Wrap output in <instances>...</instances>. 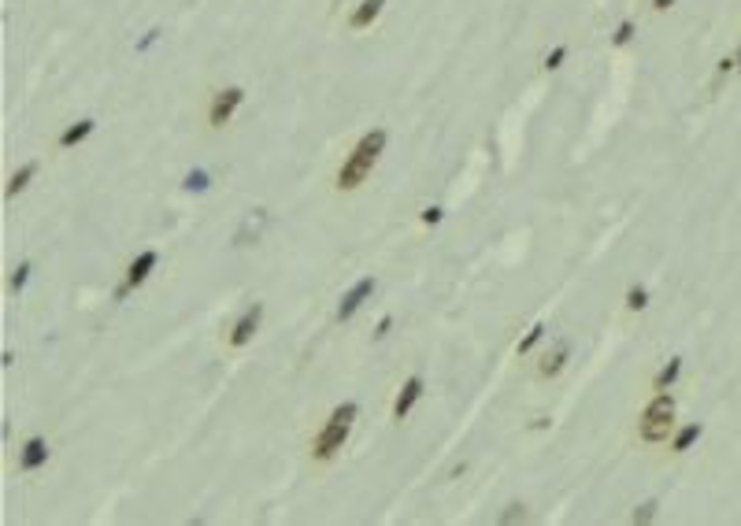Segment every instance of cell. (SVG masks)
<instances>
[{
    "label": "cell",
    "instance_id": "21",
    "mask_svg": "<svg viewBox=\"0 0 741 526\" xmlns=\"http://www.w3.org/2000/svg\"><path fill=\"white\" fill-rule=\"evenodd\" d=\"M564 60H567V45H556L549 56H545V71H556V67H564Z\"/></svg>",
    "mask_w": 741,
    "mask_h": 526
},
{
    "label": "cell",
    "instance_id": "4",
    "mask_svg": "<svg viewBox=\"0 0 741 526\" xmlns=\"http://www.w3.org/2000/svg\"><path fill=\"white\" fill-rule=\"evenodd\" d=\"M241 100H245V89L241 86L219 89V93L212 97V108H208V123H212V126H226L233 119V112L241 108Z\"/></svg>",
    "mask_w": 741,
    "mask_h": 526
},
{
    "label": "cell",
    "instance_id": "9",
    "mask_svg": "<svg viewBox=\"0 0 741 526\" xmlns=\"http://www.w3.org/2000/svg\"><path fill=\"white\" fill-rule=\"evenodd\" d=\"M156 263H160V256H156V248H145L134 263H130V271H126V285H141L149 278V274L156 271Z\"/></svg>",
    "mask_w": 741,
    "mask_h": 526
},
{
    "label": "cell",
    "instance_id": "5",
    "mask_svg": "<svg viewBox=\"0 0 741 526\" xmlns=\"http://www.w3.org/2000/svg\"><path fill=\"white\" fill-rule=\"evenodd\" d=\"M371 293H374V278H360L348 293L341 297V304H337V319H353V315L363 308V300H371Z\"/></svg>",
    "mask_w": 741,
    "mask_h": 526
},
{
    "label": "cell",
    "instance_id": "7",
    "mask_svg": "<svg viewBox=\"0 0 741 526\" xmlns=\"http://www.w3.org/2000/svg\"><path fill=\"white\" fill-rule=\"evenodd\" d=\"M423 397V378L419 375H412L405 386H400V393H397V400H393V419L400 423V419H405L412 407H415V400Z\"/></svg>",
    "mask_w": 741,
    "mask_h": 526
},
{
    "label": "cell",
    "instance_id": "18",
    "mask_svg": "<svg viewBox=\"0 0 741 526\" xmlns=\"http://www.w3.org/2000/svg\"><path fill=\"white\" fill-rule=\"evenodd\" d=\"M182 186H186L189 193H193V189L200 193V189H208V186H212V182H208V170H189V175H186V182H182Z\"/></svg>",
    "mask_w": 741,
    "mask_h": 526
},
{
    "label": "cell",
    "instance_id": "1",
    "mask_svg": "<svg viewBox=\"0 0 741 526\" xmlns=\"http://www.w3.org/2000/svg\"><path fill=\"white\" fill-rule=\"evenodd\" d=\"M382 149H386V130H371V134H363L356 141V149L348 152V160L341 163V170H337V189H356V186H363V182L371 178L374 163H379Z\"/></svg>",
    "mask_w": 741,
    "mask_h": 526
},
{
    "label": "cell",
    "instance_id": "2",
    "mask_svg": "<svg viewBox=\"0 0 741 526\" xmlns=\"http://www.w3.org/2000/svg\"><path fill=\"white\" fill-rule=\"evenodd\" d=\"M356 415H360V404H356V400H345V404H337L334 412H330L327 426L319 430L315 445H311V456H315L319 464H327V459H334V456H337V449L345 445L348 426H353V419H356Z\"/></svg>",
    "mask_w": 741,
    "mask_h": 526
},
{
    "label": "cell",
    "instance_id": "19",
    "mask_svg": "<svg viewBox=\"0 0 741 526\" xmlns=\"http://www.w3.org/2000/svg\"><path fill=\"white\" fill-rule=\"evenodd\" d=\"M645 304H648V293H645V289H641V285H634V289H627V308H630V311H641Z\"/></svg>",
    "mask_w": 741,
    "mask_h": 526
},
{
    "label": "cell",
    "instance_id": "6",
    "mask_svg": "<svg viewBox=\"0 0 741 526\" xmlns=\"http://www.w3.org/2000/svg\"><path fill=\"white\" fill-rule=\"evenodd\" d=\"M259 315H264V308H259V304H252V308L245 311L238 323H233V330H230V345H233V349H245V345H249V341H252L256 326H259Z\"/></svg>",
    "mask_w": 741,
    "mask_h": 526
},
{
    "label": "cell",
    "instance_id": "14",
    "mask_svg": "<svg viewBox=\"0 0 741 526\" xmlns=\"http://www.w3.org/2000/svg\"><path fill=\"white\" fill-rule=\"evenodd\" d=\"M34 175H37V163H22V167L15 170V175H11V178H8V189H4V193H8V196H15V193H22L26 186H30V178H34Z\"/></svg>",
    "mask_w": 741,
    "mask_h": 526
},
{
    "label": "cell",
    "instance_id": "23",
    "mask_svg": "<svg viewBox=\"0 0 741 526\" xmlns=\"http://www.w3.org/2000/svg\"><path fill=\"white\" fill-rule=\"evenodd\" d=\"M653 515H656V504L648 501V504H641V511H634V522H648Z\"/></svg>",
    "mask_w": 741,
    "mask_h": 526
},
{
    "label": "cell",
    "instance_id": "3",
    "mask_svg": "<svg viewBox=\"0 0 741 526\" xmlns=\"http://www.w3.org/2000/svg\"><path fill=\"white\" fill-rule=\"evenodd\" d=\"M671 426H674V397L667 389H656V397L641 412V441H648V445L667 441Z\"/></svg>",
    "mask_w": 741,
    "mask_h": 526
},
{
    "label": "cell",
    "instance_id": "28",
    "mask_svg": "<svg viewBox=\"0 0 741 526\" xmlns=\"http://www.w3.org/2000/svg\"><path fill=\"white\" fill-rule=\"evenodd\" d=\"M737 67H741V48H737Z\"/></svg>",
    "mask_w": 741,
    "mask_h": 526
},
{
    "label": "cell",
    "instance_id": "22",
    "mask_svg": "<svg viewBox=\"0 0 741 526\" xmlns=\"http://www.w3.org/2000/svg\"><path fill=\"white\" fill-rule=\"evenodd\" d=\"M30 271H34L30 263H19V267H15V274H11V289H15V293H19V289L26 285V278H30Z\"/></svg>",
    "mask_w": 741,
    "mask_h": 526
},
{
    "label": "cell",
    "instance_id": "12",
    "mask_svg": "<svg viewBox=\"0 0 741 526\" xmlns=\"http://www.w3.org/2000/svg\"><path fill=\"white\" fill-rule=\"evenodd\" d=\"M93 130H97L93 119H78L74 126H67V130L60 134V149H74V144H82L89 134H93Z\"/></svg>",
    "mask_w": 741,
    "mask_h": 526
},
{
    "label": "cell",
    "instance_id": "15",
    "mask_svg": "<svg viewBox=\"0 0 741 526\" xmlns=\"http://www.w3.org/2000/svg\"><path fill=\"white\" fill-rule=\"evenodd\" d=\"M700 438V423H686L679 433H674V441H671V449L674 452H686V449H693V441Z\"/></svg>",
    "mask_w": 741,
    "mask_h": 526
},
{
    "label": "cell",
    "instance_id": "13",
    "mask_svg": "<svg viewBox=\"0 0 741 526\" xmlns=\"http://www.w3.org/2000/svg\"><path fill=\"white\" fill-rule=\"evenodd\" d=\"M264 222H267V212H256L245 219V227L238 230V238H233V245H256V238H259V230H264Z\"/></svg>",
    "mask_w": 741,
    "mask_h": 526
},
{
    "label": "cell",
    "instance_id": "20",
    "mask_svg": "<svg viewBox=\"0 0 741 526\" xmlns=\"http://www.w3.org/2000/svg\"><path fill=\"white\" fill-rule=\"evenodd\" d=\"M630 37H634V22H630V19H623V22L616 26V34H612V45H616V48H623V45L630 41Z\"/></svg>",
    "mask_w": 741,
    "mask_h": 526
},
{
    "label": "cell",
    "instance_id": "11",
    "mask_svg": "<svg viewBox=\"0 0 741 526\" xmlns=\"http://www.w3.org/2000/svg\"><path fill=\"white\" fill-rule=\"evenodd\" d=\"M567 356H571V345H567V341H560L552 356H545V360H541L538 375H541V378H556V375H560L564 367H567Z\"/></svg>",
    "mask_w": 741,
    "mask_h": 526
},
{
    "label": "cell",
    "instance_id": "26",
    "mask_svg": "<svg viewBox=\"0 0 741 526\" xmlns=\"http://www.w3.org/2000/svg\"><path fill=\"white\" fill-rule=\"evenodd\" d=\"M423 222H426V227H434V222H441V208H426V212H423Z\"/></svg>",
    "mask_w": 741,
    "mask_h": 526
},
{
    "label": "cell",
    "instance_id": "27",
    "mask_svg": "<svg viewBox=\"0 0 741 526\" xmlns=\"http://www.w3.org/2000/svg\"><path fill=\"white\" fill-rule=\"evenodd\" d=\"M671 4H674V0H653V8H656V11H667Z\"/></svg>",
    "mask_w": 741,
    "mask_h": 526
},
{
    "label": "cell",
    "instance_id": "24",
    "mask_svg": "<svg viewBox=\"0 0 741 526\" xmlns=\"http://www.w3.org/2000/svg\"><path fill=\"white\" fill-rule=\"evenodd\" d=\"M389 330H393V315H382V319H379V330H374V337L382 341V337H386Z\"/></svg>",
    "mask_w": 741,
    "mask_h": 526
},
{
    "label": "cell",
    "instance_id": "16",
    "mask_svg": "<svg viewBox=\"0 0 741 526\" xmlns=\"http://www.w3.org/2000/svg\"><path fill=\"white\" fill-rule=\"evenodd\" d=\"M679 375H682V360L674 356V360H667V367H660V375H656V389H671Z\"/></svg>",
    "mask_w": 741,
    "mask_h": 526
},
{
    "label": "cell",
    "instance_id": "25",
    "mask_svg": "<svg viewBox=\"0 0 741 526\" xmlns=\"http://www.w3.org/2000/svg\"><path fill=\"white\" fill-rule=\"evenodd\" d=\"M515 519H523V504H512V511L501 515V522H515Z\"/></svg>",
    "mask_w": 741,
    "mask_h": 526
},
{
    "label": "cell",
    "instance_id": "10",
    "mask_svg": "<svg viewBox=\"0 0 741 526\" xmlns=\"http://www.w3.org/2000/svg\"><path fill=\"white\" fill-rule=\"evenodd\" d=\"M382 8H386V0H360L353 19H348V26H353V30H367V26L382 15Z\"/></svg>",
    "mask_w": 741,
    "mask_h": 526
},
{
    "label": "cell",
    "instance_id": "17",
    "mask_svg": "<svg viewBox=\"0 0 741 526\" xmlns=\"http://www.w3.org/2000/svg\"><path fill=\"white\" fill-rule=\"evenodd\" d=\"M541 337H545V326H541V323H538V326H530V330H526V337H523V341H519V345H515V352H519V356H526V352L534 349V345H538Z\"/></svg>",
    "mask_w": 741,
    "mask_h": 526
},
{
    "label": "cell",
    "instance_id": "8",
    "mask_svg": "<svg viewBox=\"0 0 741 526\" xmlns=\"http://www.w3.org/2000/svg\"><path fill=\"white\" fill-rule=\"evenodd\" d=\"M45 459H48L45 438H30V441L22 445V452H19V467L22 471H37V467H45Z\"/></svg>",
    "mask_w": 741,
    "mask_h": 526
}]
</instances>
